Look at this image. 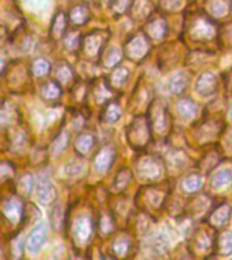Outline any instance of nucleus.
I'll return each mask as SVG.
<instances>
[{
    "label": "nucleus",
    "mask_w": 232,
    "mask_h": 260,
    "mask_svg": "<svg viewBox=\"0 0 232 260\" xmlns=\"http://www.w3.org/2000/svg\"><path fill=\"white\" fill-rule=\"evenodd\" d=\"M187 32L197 42H209L220 37V30L216 20L205 14H198L194 16V19L190 20Z\"/></svg>",
    "instance_id": "nucleus-1"
},
{
    "label": "nucleus",
    "mask_w": 232,
    "mask_h": 260,
    "mask_svg": "<svg viewBox=\"0 0 232 260\" xmlns=\"http://www.w3.org/2000/svg\"><path fill=\"white\" fill-rule=\"evenodd\" d=\"M151 138H152V130H151L150 121L146 117L134 118L128 129V141L130 145L136 149H140L148 145Z\"/></svg>",
    "instance_id": "nucleus-2"
},
{
    "label": "nucleus",
    "mask_w": 232,
    "mask_h": 260,
    "mask_svg": "<svg viewBox=\"0 0 232 260\" xmlns=\"http://www.w3.org/2000/svg\"><path fill=\"white\" fill-rule=\"evenodd\" d=\"M151 50V41L144 32H138L130 37V40L126 42L124 53L126 57L133 62H140L148 56Z\"/></svg>",
    "instance_id": "nucleus-3"
},
{
    "label": "nucleus",
    "mask_w": 232,
    "mask_h": 260,
    "mask_svg": "<svg viewBox=\"0 0 232 260\" xmlns=\"http://www.w3.org/2000/svg\"><path fill=\"white\" fill-rule=\"evenodd\" d=\"M110 38V32L107 31H93L89 36L83 38V45L81 48L84 50L85 56L89 58H95V57L102 56V49Z\"/></svg>",
    "instance_id": "nucleus-4"
},
{
    "label": "nucleus",
    "mask_w": 232,
    "mask_h": 260,
    "mask_svg": "<svg viewBox=\"0 0 232 260\" xmlns=\"http://www.w3.org/2000/svg\"><path fill=\"white\" fill-rule=\"evenodd\" d=\"M137 174L144 180H156L162 176V161L154 156H144L136 162Z\"/></svg>",
    "instance_id": "nucleus-5"
},
{
    "label": "nucleus",
    "mask_w": 232,
    "mask_h": 260,
    "mask_svg": "<svg viewBox=\"0 0 232 260\" xmlns=\"http://www.w3.org/2000/svg\"><path fill=\"white\" fill-rule=\"evenodd\" d=\"M94 223L90 217L87 215H80L79 218L73 221L72 225V239L77 245H85L90 243L91 236H93Z\"/></svg>",
    "instance_id": "nucleus-6"
},
{
    "label": "nucleus",
    "mask_w": 232,
    "mask_h": 260,
    "mask_svg": "<svg viewBox=\"0 0 232 260\" xmlns=\"http://www.w3.org/2000/svg\"><path fill=\"white\" fill-rule=\"evenodd\" d=\"M2 211H3V218L10 223L20 222L24 217L23 205L18 197L4 198L2 203Z\"/></svg>",
    "instance_id": "nucleus-7"
},
{
    "label": "nucleus",
    "mask_w": 232,
    "mask_h": 260,
    "mask_svg": "<svg viewBox=\"0 0 232 260\" xmlns=\"http://www.w3.org/2000/svg\"><path fill=\"white\" fill-rule=\"evenodd\" d=\"M167 192L164 188H160L158 186H146L141 190L142 202L146 203L148 209H160L164 205Z\"/></svg>",
    "instance_id": "nucleus-8"
},
{
    "label": "nucleus",
    "mask_w": 232,
    "mask_h": 260,
    "mask_svg": "<svg viewBox=\"0 0 232 260\" xmlns=\"http://www.w3.org/2000/svg\"><path fill=\"white\" fill-rule=\"evenodd\" d=\"M114 160H115V149L111 145H105L98 150L94 157V166L99 174H106L111 168Z\"/></svg>",
    "instance_id": "nucleus-9"
},
{
    "label": "nucleus",
    "mask_w": 232,
    "mask_h": 260,
    "mask_svg": "<svg viewBox=\"0 0 232 260\" xmlns=\"http://www.w3.org/2000/svg\"><path fill=\"white\" fill-rule=\"evenodd\" d=\"M144 34H146L150 41H162L167 34V23L166 19L162 18V16H158V18H152L151 20H148L146 24H144Z\"/></svg>",
    "instance_id": "nucleus-10"
},
{
    "label": "nucleus",
    "mask_w": 232,
    "mask_h": 260,
    "mask_svg": "<svg viewBox=\"0 0 232 260\" xmlns=\"http://www.w3.org/2000/svg\"><path fill=\"white\" fill-rule=\"evenodd\" d=\"M231 206L227 205V203H223V205H219L217 207L213 209L209 217H208V223L211 225L212 228L215 229H221L228 223L229 221V217H231Z\"/></svg>",
    "instance_id": "nucleus-11"
},
{
    "label": "nucleus",
    "mask_w": 232,
    "mask_h": 260,
    "mask_svg": "<svg viewBox=\"0 0 232 260\" xmlns=\"http://www.w3.org/2000/svg\"><path fill=\"white\" fill-rule=\"evenodd\" d=\"M195 89L202 96H209L212 93H215L216 89H217V79L211 72L202 73L195 81Z\"/></svg>",
    "instance_id": "nucleus-12"
},
{
    "label": "nucleus",
    "mask_w": 232,
    "mask_h": 260,
    "mask_svg": "<svg viewBox=\"0 0 232 260\" xmlns=\"http://www.w3.org/2000/svg\"><path fill=\"white\" fill-rule=\"evenodd\" d=\"M170 117L167 114V110L164 107H159V110H154V115L152 119H150L151 130H154L155 133L163 134L168 132V126H170Z\"/></svg>",
    "instance_id": "nucleus-13"
},
{
    "label": "nucleus",
    "mask_w": 232,
    "mask_h": 260,
    "mask_svg": "<svg viewBox=\"0 0 232 260\" xmlns=\"http://www.w3.org/2000/svg\"><path fill=\"white\" fill-rule=\"evenodd\" d=\"M73 145H75L76 153L84 157V156H87L93 150L94 145H95V136L93 133H90V132L79 133Z\"/></svg>",
    "instance_id": "nucleus-14"
},
{
    "label": "nucleus",
    "mask_w": 232,
    "mask_h": 260,
    "mask_svg": "<svg viewBox=\"0 0 232 260\" xmlns=\"http://www.w3.org/2000/svg\"><path fill=\"white\" fill-rule=\"evenodd\" d=\"M46 241V228L44 225H38L33 229L27 239V249L32 253H37L40 251L41 247Z\"/></svg>",
    "instance_id": "nucleus-15"
},
{
    "label": "nucleus",
    "mask_w": 232,
    "mask_h": 260,
    "mask_svg": "<svg viewBox=\"0 0 232 260\" xmlns=\"http://www.w3.org/2000/svg\"><path fill=\"white\" fill-rule=\"evenodd\" d=\"M69 16H67V14H64L63 11H59L53 18L52 26H50V38L54 41H59L61 38H64V36L67 34L65 30H67V20H68Z\"/></svg>",
    "instance_id": "nucleus-16"
},
{
    "label": "nucleus",
    "mask_w": 232,
    "mask_h": 260,
    "mask_svg": "<svg viewBox=\"0 0 232 260\" xmlns=\"http://www.w3.org/2000/svg\"><path fill=\"white\" fill-rule=\"evenodd\" d=\"M216 252L220 256H228L232 253V233L229 231H223L215 237Z\"/></svg>",
    "instance_id": "nucleus-17"
},
{
    "label": "nucleus",
    "mask_w": 232,
    "mask_h": 260,
    "mask_svg": "<svg viewBox=\"0 0 232 260\" xmlns=\"http://www.w3.org/2000/svg\"><path fill=\"white\" fill-rule=\"evenodd\" d=\"M37 197L41 203L44 205H52L57 198L56 188L52 186V183L48 180H42L37 186Z\"/></svg>",
    "instance_id": "nucleus-18"
},
{
    "label": "nucleus",
    "mask_w": 232,
    "mask_h": 260,
    "mask_svg": "<svg viewBox=\"0 0 232 260\" xmlns=\"http://www.w3.org/2000/svg\"><path fill=\"white\" fill-rule=\"evenodd\" d=\"M63 93L61 84L57 80H48L41 85V96L45 102L59 101Z\"/></svg>",
    "instance_id": "nucleus-19"
},
{
    "label": "nucleus",
    "mask_w": 232,
    "mask_h": 260,
    "mask_svg": "<svg viewBox=\"0 0 232 260\" xmlns=\"http://www.w3.org/2000/svg\"><path fill=\"white\" fill-rule=\"evenodd\" d=\"M121 107H120L117 102H107L105 107L102 109L101 121L105 122V123H109V125H113V123H115L121 118Z\"/></svg>",
    "instance_id": "nucleus-20"
},
{
    "label": "nucleus",
    "mask_w": 232,
    "mask_h": 260,
    "mask_svg": "<svg viewBox=\"0 0 232 260\" xmlns=\"http://www.w3.org/2000/svg\"><path fill=\"white\" fill-rule=\"evenodd\" d=\"M54 80L59 81L61 85H69L75 80L72 68L64 61H60L54 65Z\"/></svg>",
    "instance_id": "nucleus-21"
},
{
    "label": "nucleus",
    "mask_w": 232,
    "mask_h": 260,
    "mask_svg": "<svg viewBox=\"0 0 232 260\" xmlns=\"http://www.w3.org/2000/svg\"><path fill=\"white\" fill-rule=\"evenodd\" d=\"M69 20L72 22L73 24L76 26H83L89 22L90 16V10L85 7L84 4H77L75 7H72V10L69 11Z\"/></svg>",
    "instance_id": "nucleus-22"
},
{
    "label": "nucleus",
    "mask_w": 232,
    "mask_h": 260,
    "mask_svg": "<svg viewBox=\"0 0 232 260\" xmlns=\"http://www.w3.org/2000/svg\"><path fill=\"white\" fill-rule=\"evenodd\" d=\"M202 188V178L199 174H190L182 180V191L185 194L193 195Z\"/></svg>",
    "instance_id": "nucleus-23"
},
{
    "label": "nucleus",
    "mask_w": 232,
    "mask_h": 260,
    "mask_svg": "<svg viewBox=\"0 0 232 260\" xmlns=\"http://www.w3.org/2000/svg\"><path fill=\"white\" fill-rule=\"evenodd\" d=\"M208 14L213 18H223L229 12V3L225 0H211L207 6Z\"/></svg>",
    "instance_id": "nucleus-24"
},
{
    "label": "nucleus",
    "mask_w": 232,
    "mask_h": 260,
    "mask_svg": "<svg viewBox=\"0 0 232 260\" xmlns=\"http://www.w3.org/2000/svg\"><path fill=\"white\" fill-rule=\"evenodd\" d=\"M50 71H52L50 62H49L46 58H42V57L36 58V60L32 62V65H30V73H32L34 77L48 76L49 73H50Z\"/></svg>",
    "instance_id": "nucleus-25"
},
{
    "label": "nucleus",
    "mask_w": 232,
    "mask_h": 260,
    "mask_svg": "<svg viewBox=\"0 0 232 260\" xmlns=\"http://www.w3.org/2000/svg\"><path fill=\"white\" fill-rule=\"evenodd\" d=\"M98 232L99 235L106 237V236L111 235L115 229V221H114V217L110 213H103L101 214L99 219H98Z\"/></svg>",
    "instance_id": "nucleus-26"
},
{
    "label": "nucleus",
    "mask_w": 232,
    "mask_h": 260,
    "mask_svg": "<svg viewBox=\"0 0 232 260\" xmlns=\"http://www.w3.org/2000/svg\"><path fill=\"white\" fill-rule=\"evenodd\" d=\"M99 60L106 68H114V67H117L118 62H121L122 52L118 48H109L102 54Z\"/></svg>",
    "instance_id": "nucleus-27"
},
{
    "label": "nucleus",
    "mask_w": 232,
    "mask_h": 260,
    "mask_svg": "<svg viewBox=\"0 0 232 260\" xmlns=\"http://www.w3.org/2000/svg\"><path fill=\"white\" fill-rule=\"evenodd\" d=\"M178 111L183 118H193L197 114V105L194 101H191L189 98H182L178 101Z\"/></svg>",
    "instance_id": "nucleus-28"
},
{
    "label": "nucleus",
    "mask_w": 232,
    "mask_h": 260,
    "mask_svg": "<svg viewBox=\"0 0 232 260\" xmlns=\"http://www.w3.org/2000/svg\"><path fill=\"white\" fill-rule=\"evenodd\" d=\"M63 40H64L65 49L72 53L77 52V50L81 48V45H83V38H81V36L79 34V31L67 32Z\"/></svg>",
    "instance_id": "nucleus-29"
},
{
    "label": "nucleus",
    "mask_w": 232,
    "mask_h": 260,
    "mask_svg": "<svg viewBox=\"0 0 232 260\" xmlns=\"http://www.w3.org/2000/svg\"><path fill=\"white\" fill-rule=\"evenodd\" d=\"M69 138L71 137H69L68 132L67 130H61L60 133L57 134V137L54 138L52 146H50V153L54 154V156H59L68 146Z\"/></svg>",
    "instance_id": "nucleus-30"
},
{
    "label": "nucleus",
    "mask_w": 232,
    "mask_h": 260,
    "mask_svg": "<svg viewBox=\"0 0 232 260\" xmlns=\"http://www.w3.org/2000/svg\"><path fill=\"white\" fill-rule=\"evenodd\" d=\"M15 187L19 197H23V198L28 197V195L32 194L33 187H34L32 175H28V174L22 175V176L19 178V180H18V183H16Z\"/></svg>",
    "instance_id": "nucleus-31"
},
{
    "label": "nucleus",
    "mask_w": 232,
    "mask_h": 260,
    "mask_svg": "<svg viewBox=\"0 0 232 260\" xmlns=\"http://www.w3.org/2000/svg\"><path fill=\"white\" fill-rule=\"evenodd\" d=\"M128 75H129V71L124 67H120L114 71L109 77H106L107 81H109V84L111 85V88H117V87H121L124 83L128 79Z\"/></svg>",
    "instance_id": "nucleus-32"
},
{
    "label": "nucleus",
    "mask_w": 232,
    "mask_h": 260,
    "mask_svg": "<svg viewBox=\"0 0 232 260\" xmlns=\"http://www.w3.org/2000/svg\"><path fill=\"white\" fill-rule=\"evenodd\" d=\"M132 180V172L128 168H122L118 171L117 176L114 179V188L117 192H121L128 187L129 182Z\"/></svg>",
    "instance_id": "nucleus-33"
},
{
    "label": "nucleus",
    "mask_w": 232,
    "mask_h": 260,
    "mask_svg": "<svg viewBox=\"0 0 232 260\" xmlns=\"http://www.w3.org/2000/svg\"><path fill=\"white\" fill-rule=\"evenodd\" d=\"M213 245H215V240L211 239L209 233H207L205 231H199L198 233L195 235L194 248H197L198 251H208V249H211Z\"/></svg>",
    "instance_id": "nucleus-34"
},
{
    "label": "nucleus",
    "mask_w": 232,
    "mask_h": 260,
    "mask_svg": "<svg viewBox=\"0 0 232 260\" xmlns=\"http://www.w3.org/2000/svg\"><path fill=\"white\" fill-rule=\"evenodd\" d=\"M231 182H232V172L228 170L220 171V172L213 175L211 179L212 186L215 187V188H223V187L228 186Z\"/></svg>",
    "instance_id": "nucleus-35"
},
{
    "label": "nucleus",
    "mask_w": 232,
    "mask_h": 260,
    "mask_svg": "<svg viewBox=\"0 0 232 260\" xmlns=\"http://www.w3.org/2000/svg\"><path fill=\"white\" fill-rule=\"evenodd\" d=\"M189 84V77L185 73H178L170 80V88L174 93H182Z\"/></svg>",
    "instance_id": "nucleus-36"
},
{
    "label": "nucleus",
    "mask_w": 232,
    "mask_h": 260,
    "mask_svg": "<svg viewBox=\"0 0 232 260\" xmlns=\"http://www.w3.org/2000/svg\"><path fill=\"white\" fill-rule=\"evenodd\" d=\"M130 241L128 240V237H118L113 241L111 244V251L115 253L117 256H126L128 252H129Z\"/></svg>",
    "instance_id": "nucleus-37"
},
{
    "label": "nucleus",
    "mask_w": 232,
    "mask_h": 260,
    "mask_svg": "<svg viewBox=\"0 0 232 260\" xmlns=\"http://www.w3.org/2000/svg\"><path fill=\"white\" fill-rule=\"evenodd\" d=\"M132 7V2L130 0H111L110 2V8L114 14L117 15H122L125 14L129 8Z\"/></svg>",
    "instance_id": "nucleus-38"
},
{
    "label": "nucleus",
    "mask_w": 232,
    "mask_h": 260,
    "mask_svg": "<svg viewBox=\"0 0 232 260\" xmlns=\"http://www.w3.org/2000/svg\"><path fill=\"white\" fill-rule=\"evenodd\" d=\"M63 215H64V213H63V207H61L60 205H56L52 211V225L56 231H60L61 228H63V225H64L65 219Z\"/></svg>",
    "instance_id": "nucleus-39"
},
{
    "label": "nucleus",
    "mask_w": 232,
    "mask_h": 260,
    "mask_svg": "<svg viewBox=\"0 0 232 260\" xmlns=\"http://www.w3.org/2000/svg\"><path fill=\"white\" fill-rule=\"evenodd\" d=\"M183 6V0H160V7L163 11L174 12Z\"/></svg>",
    "instance_id": "nucleus-40"
},
{
    "label": "nucleus",
    "mask_w": 232,
    "mask_h": 260,
    "mask_svg": "<svg viewBox=\"0 0 232 260\" xmlns=\"http://www.w3.org/2000/svg\"><path fill=\"white\" fill-rule=\"evenodd\" d=\"M14 172H15V168H14L10 162H2V180H3V182H6L8 178H12V176H14Z\"/></svg>",
    "instance_id": "nucleus-41"
},
{
    "label": "nucleus",
    "mask_w": 232,
    "mask_h": 260,
    "mask_svg": "<svg viewBox=\"0 0 232 260\" xmlns=\"http://www.w3.org/2000/svg\"><path fill=\"white\" fill-rule=\"evenodd\" d=\"M223 80H224V85H225L227 92L232 95V69H229V71H227V72L224 73Z\"/></svg>",
    "instance_id": "nucleus-42"
},
{
    "label": "nucleus",
    "mask_w": 232,
    "mask_h": 260,
    "mask_svg": "<svg viewBox=\"0 0 232 260\" xmlns=\"http://www.w3.org/2000/svg\"><path fill=\"white\" fill-rule=\"evenodd\" d=\"M229 115H231V118H232V107H231V111H229Z\"/></svg>",
    "instance_id": "nucleus-43"
},
{
    "label": "nucleus",
    "mask_w": 232,
    "mask_h": 260,
    "mask_svg": "<svg viewBox=\"0 0 232 260\" xmlns=\"http://www.w3.org/2000/svg\"><path fill=\"white\" fill-rule=\"evenodd\" d=\"M106 2H111V0H106Z\"/></svg>",
    "instance_id": "nucleus-44"
},
{
    "label": "nucleus",
    "mask_w": 232,
    "mask_h": 260,
    "mask_svg": "<svg viewBox=\"0 0 232 260\" xmlns=\"http://www.w3.org/2000/svg\"><path fill=\"white\" fill-rule=\"evenodd\" d=\"M231 7H232V3H231Z\"/></svg>",
    "instance_id": "nucleus-45"
}]
</instances>
